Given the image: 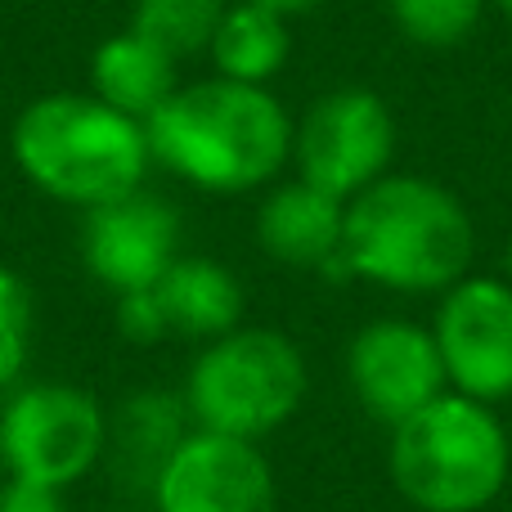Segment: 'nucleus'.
<instances>
[{
	"instance_id": "1",
	"label": "nucleus",
	"mask_w": 512,
	"mask_h": 512,
	"mask_svg": "<svg viewBox=\"0 0 512 512\" xmlns=\"http://www.w3.org/2000/svg\"><path fill=\"white\" fill-rule=\"evenodd\" d=\"M153 158L207 194H248L292 158V122L265 86L212 77L176 90L144 122Z\"/></svg>"
},
{
	"instance_id": "2",
	"label": "nucleus",
	"mask_w": 512,
	"mask_h": 512,
	"mask_svg": "<svg viewBox=\"0 0 512 512\" xmlns=\"http://www.w3.org/2000/svg\"><path fill=\"white\" fill-rule=\"evenodd\" d=\"M472 216L427 176H382L346 203L342 261L400 292H450L468 274Z\"/></svg>"
},
{
	"instance_id": "3",
	"label": "nucleus",
	"mask_w": 512,
	"mask_h": 512,
	"mask_svg": "<svg viewBox=\"0 0 512 512\" xmlns=\"http://www.w3.org/2000/svg\"><path fill=\"white\" fill-rule=\"evenodd\" d=\"M14 162L41 194L72 207H104L144 185L149 131L99 95H45L18 113Z\"/></svg>"
},
{
	"instance_id": "4",
	"label": "nucleus",
	"mask_w": 512,
	"mask_h": 512,
	"mask_svg": "<svg viewBox=\"0 0 512 512\" xmlns=\"http://www.w3.org/2000/svg\"><path fill=\"white\" fill-rule=\"evenodd\" d=\"M512 445L490 405L436 396L391 436V481L423 512H481L508 486Z\"/></svg>"
},
{
	"instance_id": "5",
	"label": "nucleus",
	"mask_w": 512,
	"mask_h": 512,
	"mask_svg": "<svg viewBox=\"0 0 512 512\" xmlns=\"http://www.w3.org/2000/svg\"><path fill=\"white\" fill-rule=\"evenodd\" d=\"M185 400L198 432L256 445L301 409L306 360L274 328H234L198 355Z\"/></svg>"
},
{
	"instance_id": "6",
	"label": "nucleus",
	"mask_w": 512,
	"mask_h": 512,
	"mask_svg": "<svg viewBox=\"0 0 512 512\" xmlns=\"http://www.w3.org/2000/svg\"><path fill=\"white\" fill-rule=\"evenodd\" d=\"M0 432L14 477L63 490L99 463L108 445V418L90 391L68 382H41L9 400Z\"/></svg>"
},
{
	"instance_id": "7",
	"label": "nucleus",
	"mask_w": 512,
	"mask_h": 512,
	"mask_svg": "<svg viewBox=\"0 0 512 512\" xmlns=\"http://www.w3.org/2000/svg\"><path fill=\"white\" fill-rule=\"evenodd\" d=\"M391 149H396V117L373 90H333L315 99L292 144L301 180L342 203L382 180Z\"/></svg>"
},
{
	"instance_id": "8",
	"label": "nucleus",
	"mask_w": 512,
	"mask_h": 512,
	"mask_svg": "<svg viewBox=\"0 0 512 512\" xmlns=\"http://www.w3.org/2000/svg\"><path fill=\"white\" fill-rule=\"evenodd\" d=\"M445 378L481 405L512 396V283L459 279L436 315Z\"/></svg>"
},
{
	"instance_id": "9",
	"label": "nucleus",
	"mask_w": 512,
	"mask_h": 512,
	"mask_svg": "<svg viewBox=\"0 0 512 512\" xmlns=\"http://www.w3.org/2000/svg\"><path fill=\"white\" fill-rule=\"evenodd\" d=\"M158 512H274V472L252 441L189 432L153 481Z\"/></svg>"
},
{
	"instance_id": "10",
	"label": "nucleus",
	"mask_w": 512,
	"mask_h": 512,
	"mask_svg": "<svg viewBox=\"0 0 512 512\" xmlns=\"http://www.w3.org/2000/svg\"><path fill=\"white\" fill-rule=\"evenodd\" d=\"M346 378L360 405L391 427L445 396V382H450L436 333L409 319H378L364 328L346 355Z\"/></svg>"
},
{
	"instance_id": "11",
	"label": "nucleus",
	"mask_w": 512,
	"mask_h": 512,
	"mask_svg": "<svg viewBox=\"0 0 512 512\" xmlns=\"http://www.w3.org/2000/svg\"><path fill=\"white\" fill-rule=\"evenodd\" d=\"M81 252H86L90 274L117 297H126V292L153 288L180 261V221L162 198L135 189L104 207H90Z\"/></svg>"
},
{
	"instance_id": "12",
	"label": "nucleus",
	"mask_w": 512,
	"mask_h": 512,
	"mask_svg": "<svg viewBox=\"0 0 512 512\" xmlns=\"http://www.w3.org/2000/svg\"><path fill=\"white\" fill-rule=\"evenodd\" d=\"M256 239L279 265L292 270H328L342 265V239H346V203L324 189L306 185H279L261 203L256 216Z\"/></svg>"
},
{
	"instance_id": "13",
	"label": "nucleus",
	"mask_w": 512,
	"mask_h": 512,
	"mask_svg": "<svg viewBox=\"0 0 512 512\" xmlns=\"http://www.w3.org/2000/svg\"><path fill=\"white\" fill-rule=\"evenodd\" d=\"M158 306L167 319L171 337H194V342H216L234 333L243 319V288L225 265L203 261V256H180L158 283Z\"/></svg>"
},
{
	"instance_id": "14",
	"label": "nucleus",
	"mask_w": 512,
	"mask_h": 512,
	"mask_svg": "<svg viewBox=\"0 0 512 512\" xmlns=\"http://www.w3.org/2000/svg\"><path fill=\"white\" fill-rule=\"evenodd\" d=\"M90 81H95V95L108 108L135 117V122H149L171 95H176V59L167 50H158L153 41H144L140 32H117L90 59Z\"/></svg>"
},
{
	"instance_id": "15",
	"label": "nucleus",
	"mask_w": 512,
	"mask_h": 512,
	"mask_svg": "<svg viewBox=\"0 0 512 512\" xmlns=\"http://www.w3.org/2000/svg\"><path fill=\"white\" fill-rule=\"evenodd\" d=\"M288 54H292L288 18L265 5H252V0L225 9L221 27L212 36V59L221 68V77L248 81V86H265L288 63Z\"/></svg>"
},
{
	"instance_id": "16",
	"label": "nucleus",
	"mask_w": 512,
	"mask_h": 512,
	"mask_svg": "<svg viewBox=\"0 0 512 512\" xmlns=\"http://www.w3.org/2000/svg\"><path fill=\"white\" fill-rule=\"evenodd\" d=\"M185 409L176 396L167 391H149V396H135L126 405L122 423H117V450L131 463V472L140 481H158L162 463L176 454V445L185 441Z\"/></svg>"
},
{
	"instance_id": "17",
	"label": "nucleus",
	"mask_w": 512,
	"mask_h": 512,
	"mask_svg": "<svg viewBox=\"0 0 512 512\" xmlns=\"http://www.w3.org/2000/svg\"><path fill=\"white\" fill-rule=\"evenodd\" d=\"M225 18V0H135L131 32L167 50L171 59H189L212 50V36Z\"/></svg>"
},
{
	"instance_id": "18",
	"label": "nucleus",
	"mask_w": 512,
	"mask_h": 512,
	"mask_svg": "<svg viewBox=\"0 0 512 512\" xmlns=\"http://www.w3.org/2000/svg\"><path fill=\"white\" fill-rule=\"evenodd\" d=\"M387 5L400 32L432 50L459 45L481 18V0H387Z\"/></svg>"
},
{
	"instance_id": "19",
	"label": "nucleus",
	"mask_w": 512,
	"mask_h": 512,
	"mask_svg": "<svg viewBox=\"0 0 512 512\" xmlns=\"http://www.w3.org/2000/svg\"><path fill=\"white\" fill-rule=\"evenodd\" d=\"M32 319V288L0 265V387H9L32 355Z\"/></svg>"
},
{
	"instance_id": "20",
	"label": "nucleus",
	"mask_w": 512,
	"mask_h": 512,
	"mask_svg": "<svg viewBox=\"0 0 512 512\" xmlns=\"http://www.w3.org/2000/svg\"><path fill=\"white\" fill-rule=\"evenodd\" d=\"M117 324L131 342L149 346V342H162L167 333V319H162V306H158V292L153 288H140V292H126L117 297Z\"/></svg>"
},
{
	"instance_id": "21",
	"label": "nucleus",
	"mask_w": 512,
	"mask_h": 512,
	"mask_svg": "<svg viewBox=\"0 0 512 512\" xmlns=\"http://www.w3.org/2000/svg\"><path fill=\"white\" fill-rule=\"evenodd\" d=\"M0 512H63V490L27 477H9L0 486Z\"/></svg>"
},
{
	"instance_id": "22",
	"label": "nucleus",
	"mask_w": 512,
	"mask_h": 512,
	"mask_svg": "<svg viewBox=\"0 0 512 512\" xmlns=\"http://www.w3.org/2000/svg\"><path fill=\"white\" fill-rule=\"evenodd\" d=\"M252 5H265V9H274V14H283V18H297V14H310V9L328 5V0H252Z\"/></svg>"
},
{
	"instance_id": "23",
	"label": "nucleus",
	"mask_w": 512,
	"mask_h": 512,
	"mask_svg": "<svg viewBox=\"0 0 512 512\" xmlns=\"http://www.w3.org/2000/svg\"><path fill=\"white\" fill-rule=\"evenodd\" d=\"M495 5H499V9H504V14H508V18H512V0H495Z\"/></svg>"
},
{
	"instance_id": "24",
	"label": "nucleus",
	"mask_w": 512,
	"mask_h": 512,
	"mask_svg": "<svg viewBox=\"0 0 512 512\" xmlns=\"http://www.w3.org/2000/svg\"><path fill=\"white\" fill-rule=\"evenodd\" d=\"M0 468H5V432H0Z\"/></svg>"
},
{
	"instance_id": "25",
	"label": "nucleus",
	"mask_w": 512,
	"mask_h": 512,
	"mask_svg": "<svg viewBox=\"0 0 512 512\" xmlns=\"http://www.w3.org/2000/svg\"><path fill=\"white\" fill-rule=\"evenodd\" d=\"M508 283H512V252H508Z\"/></svg>"
}]
</instances>
